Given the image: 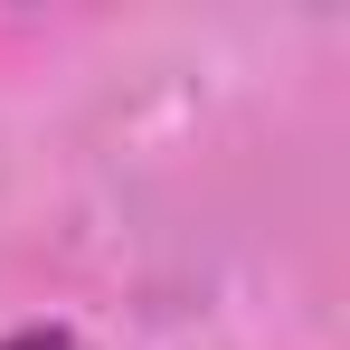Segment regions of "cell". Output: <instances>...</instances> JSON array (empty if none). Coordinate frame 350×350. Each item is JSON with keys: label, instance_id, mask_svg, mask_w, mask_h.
<instances>
[{"label": "cell", "instance_id": "cell-1", "mask_svg": "<svg viewBox=\"0 0 350 350\" xmlns=\"http://www.w3.org/2000/svg\"><path fill=\"white\" fill-rule=\"evenodd\" d=\"M0 350H76V332H57V322H48V332H10Z\"/></svg>", "mask_w": 350, "mask_h": 350}]
</instances>
